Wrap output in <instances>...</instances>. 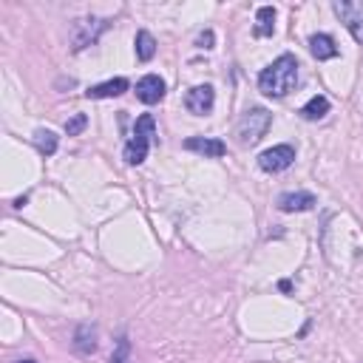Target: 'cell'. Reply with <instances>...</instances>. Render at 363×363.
Instances as JSON below:
<instances>
[{"label":"cell","mask_w":363,"mask_h":363,"mask_svg":"<svg viewBox=\"0 0 363 363\" xmlns=\"http://www.w3.org/2000/svg\"><path fill=\"white\" fill-rule=\"evenodd\" d=\"M136 97L145 103V105H157L162 97H165V80L157 77V74H148L136 82Z\"/></svg>","instance_id":"ba28073f"},{"label":"cell","mask_w":363,"mask_h":363,"mask_svg":"<svg viewBox=\"0 0 363 363\" xmlns=\"http://www.w3.org/2000/svg\"><path fill=\"white\" fill-rule=\"evenodd\" d=\"M35 145H37V150H40L43 157H51L54 150H57V136L51 131H37L35 134Z\"/></svg>","instance_id":"e0dca14e"},{"label":"cell","mask_w":363,"mask_h":363,"mask_svg":"<svg viewBox=\"0 0 363 363\" xmlns=\"http://www.w3.org/2000/svg\"><path fill=\"white\" fill-rule=\"evenodd\" d=\"M213 103H216V91L210 88V85H196L188 91V97H185V108L196 116H204L213 111Z\"/></svg>","instance_id":"52a82bcc"},{"label":"cell","mask_w":363,"mask_h":363,"mask_svg":"<svg viewBox=\"0 0 363 363\" xmlns=\"http://www.w3.org/2000/svg\"><path fill=\"white\" fill-rule=\"evenodd\" d=\"M213 40H216V37H213V32L207 28V32H202V35H199L196 46H199V48H213Z\"/></svg>","instance_id":"ffe728a7"},{"label":"cell","mask_w":363,"mask_h":363,"mask_svg":"<svg viewBox=\"0 0 363 363\" xmlns=\"http://www.w3.org/2000/svg\"><path fill=\"white\" fill-rule=\"evenodd\" d=\"M295 162V148L292 145H276V148H267L264 154L258 157V168L267 173H281Z\"/></svg>","instance_id":"8992f818"},{"label":"cell","mask_w":363,"mask_h":363,"mask_svg":"<svg viewBox=\"0 0 363 363\" xmlns=\"http://www.w3.org/2000/svg\"><path fill=\"white\" fill-rule=\"evenodd\" d=\"M298 82V60L292 54H281L276 63L267 66L261 74H258V88L264 97H272V100H281L287 97L290 91L295 88Z\"/></svg>","instance_id":"6da1fadb"},{"label":"cell","mask_w":363,"mask_h":363,"mask_svg":"<svg viewBox=\"0 0 363 363\" xmlns=\"http://www.w3.org/2000/svg\"><path fill=\"white\" fill-rule=\"evenodd\" d=\"M128 91V80L125 77H116V80H108V82H100V85H91L85 91L88 100H108V97H119Z\"/></svg>","instance_id":"30bf717a"},{"label":"cell","mask_w":363,"mask_h":363,"mask_svg":"<svg viewBox=\"0 0 363 363\" xmlns=\"http://www.w3.org/2000/svg\"><path fill=\"white\" fill-rule=\"evenodd\" d=\"M74 349H77L80 355H91V352H94V349H97V329L88 326V324H82V326L77 329Z\"/></svg>","instance_id":"4fadbf2b"},{"label":"cell","mask_w":363,"mask_h":363,"mask_svg":"<svg viewBox=\"0 0 363 363\" xmlns=\"http://www.w3.org/2000/svg\"><path fill=\"white\" fill-rule=\"evenodd\" d=\"M272 28H276V9H272V6H261L256 12V35L258 37H269Z\"/></svg>","instance_id":"5bb4252c"},{"label":"cell","mask_w":363,"mask_h":363,"mask_svg":"<svg viewBox=\"0 0 363 363\" xmlns=\"http://www.w3.org/2000/svg\"><path fill=\"white\" fill-rule=\"evenodd\" d=\"M329 114V100L326 97H312L304 108H301V116L310 119V123H315V119H324Z\"/></svg>","instance_id":"9a60e30c"},{"label":"cell","mask_w":363,"mask_h":363,"mask_svg":"<svg viewBox=\"0 0 363 363\" xmlns=\"http://www.w3.org/2000/svg\"><path fill=\"white\" fill-rule=\"evenodd\" d=\"M332 12L341 17V23L349 28L355 43H363V3H352V0H335Z\"/></svg>","instance_id":"5b68a950"},{"label":"cell","mask_w":363,"mask_h":363,"mask_svg":"<svg viewBox=\"0 0 363 363\" xmlns=\"http://www.w3.org/2000/svg\"><path fill=\"white\" fill-rule=\"evenodd\" d=\"M85 125H88V116H85V114H74L69 123H66V134H69V136H80V134L85 131Z\"/></svg>","instance_id":"d6986e66"},{"label":"cell","mask_w":363,"mask_h":363,"mask_svg":"<svg viewBox=\"0 0 363 363\" xmlns=\"http://www.w3.org/2000/svg\"><path fill=\"white\" fill-rule=\"evenodd\" d=\"M157 54V40L150 32H139L136 35V57L142 60V63H148V60H154Z\"/></svg>","instance_id":"2e32d148"},{"label":"cell","mask_w":363,"mask_h":363,"mask_svg":"<svg viewBox=\"0 0 363 363\" xmlns=\"http://www.w3.org/2000/svg\"><path fill=\"white\" fill-rule=\"evenodd\" d=\"M20 363H35V360H20Z\"/></svg>","instance_id":"44dd1931"},{"label":"cell","mask_w":363,"mask_h":363,"mask_svg":"<svg viewBox=\"0 0 363 363\" xmlns=\"http://www.w3.org/2000/svg\"><path fill=\"white\" fill-rule=\"evenodd\" d=\"M185 148H188V150H196V154H202V157H210V159L224 157V150H227L222 139H207V136H191V139L185 142Z\"/></svg>","instance_id":"8fae6325"},{"label":"cell","mask_w":363,"mask_h":363,"mask_svg":"<svg viewBox=\"0 0 363 363\" xmlns=\"http://www.w3.org/2000/svg\"><path fill=\"white\" fill-rule=\"evenodd\" d=\"M128 357H131V341L123 335L116 341V346H114V355H111V363H128Z\"/></svg>","instance_id":"ac0fdd59"},{"label":"cell","mask_w":363,"mask_h":363,"mask_svg":"<svg viewBox=\"0 0 363 363\" xmlns=\"http://www.w3.org/2000/svg\"><path fill=\"white\" fill-rule=\"evenodd\" d=\"M318 204V199L307 191H295V193H284L278 199V210H284V213H307V210H312Z\"/></svg>","instance_id":"9c48e42d"},{"label":"cell","mask_w":363,"mask_h":363,"mask_svg":"<svg viewBox=\"0 0 363 363\" xmlns=\"http://www.w3.org/2000/svg\"><path fill=\"white\" fill-rule=\"evenodd\" d=\"M310 51L315 60H332V57H338V46L335 40H332L329 35H312L310 37Z\"/></svg>","instance_id":"7c38bea8"},{"label":"cell","mask_w":363,"mask_h":363,"mask_svg":"<svg viewBox=\"0 0 363 363\" xmlns=\"http://www.w3.org/2000/svg\"><path fill=\"white\" fill-rule=\"evenodd\" d=\"M105 20H100V17H80V20H74V26H71V51H82V48H88V46H94L97 43V37L105 32Z\"/></svg>","instance_id":"277c9868"},{"label":"cell","mask_w":363,"mask_h":363,"mask_svg":"<svg viewBox=\"0 0 363 363\" xmlns=\"http://www.w3.org/2000/svg\"><path fill=\"white\" fill-rule=\"evenodd\" d=\"M150 142H154V116L142 114V116L136 119L134 139L125 145V162H128V165H142V162L148 159Z\"/></svg>","instance_id":"3957f363"},{"label":"cell","mask_w":363,"mask_h":363,"mask_svg":"<svg viewBox=\"0 0 363 363\" xmlns=\"http://www.w3.org/2000/svg\"><path fill=\"white\" fill-rule=\"evenodd\" d=\"M272 125V114L267 108H250L241 114L238 119V128H236V136L241 145H256Z\"/></svg>","instance_id":"7a4b0ae2"}]
</instances>
